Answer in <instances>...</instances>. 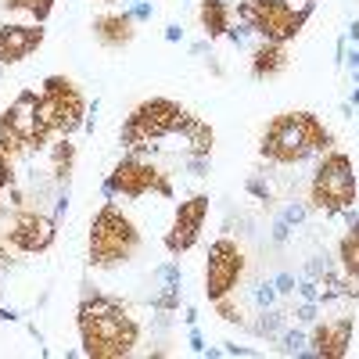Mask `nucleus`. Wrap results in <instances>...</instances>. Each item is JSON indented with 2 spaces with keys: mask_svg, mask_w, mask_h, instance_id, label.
I'll return each instance as SVG.
<instances>
[{
  "mask_svg": "<svg viewBox=\"0 0 359 359\" xmlns=\"http://www.w3.org/2000/svg\"><path fill=\"white\" fill-rule=\"evenodd\" d=\"M79 341L90 359H123L140 345V320L137 313L115 294H83L79 302Z\"/></svg>",
  "mask_w": 359,
  "mask_h": 359,
  "instance_id": "1",
  "label": "nucleus"
},
{
  "mask_svg": "<svg viewBox=\"0 0 359 359\" xmlns=\"http://www.w3.org/2000/svg\"><path fill=\"white\" fill-rule=\"evenodd\" d=\"M334 147L331 130L323 126V118L313 111H284L277 118H269L262 140H259V155L273 165H302L309 158H320Z\"/></svg>",
  "mask_w": 359,
  "mask_h": 359,
  "instance_id": "2",
  "label": "nucleus"
},
{
  "mask_svg": "<svg viewBox=\"0 0 359 359\" xmlns=\"http://www.w3.org/2000/svg\"><path fill=\"white\" fill-rule=\"evenodd\" d=\"M140 248H144V237L137 223L115 201H104L94 223H90V248H86L90 269H123L140 255Z\"/></svg>",
  "mask_w": 359,
  "mask_h": 359,
  "instance_id": "3",
  "label": "nucleus"
},
{
  "mask_svg": "<svg viewBox=\"0 0 359 359\" xmlns=\"http://www.w3.org/2000/svg\"><path fill=\"white\" fill-rule=\"evenodd\" d=\"M184 115H187V108H180L172 97H147L126 115L123 130H118V140H123L130 155H147L162 140L180 137Z\"/></svg>",
  "mask_w": 359,
  "mask_h": 359,
  "instance_id": "4",
  "label": "nucleus"
},
{
  "mask_svg": "<svg viewBox=\"0 0 359 359\" xmlns=\"http://www.w3.org/2000/svg\"><path fill=\"white\" fill-rule=\"evenodd\" d=\"M50 133L40 123V90H22L0 115V151L15 162H29L47 151Z\"/></svg>",
  "mask_w": 359,
  "mask_h": 359,
  "instance_id": "5",
  "label": "nucleus"
},
{
  "mask_svg": "<svg viewBox=\"0 0 359 359\" xmlns=\"http://www.w3.org/2000/svg\"><path fill=\"white\" fill-rule=\"evenodd\" d=\"M355 205V169L345 151H327L316 158L309 191H306V208L320 216H341Z\"/></svg>",
  "mask_w": 359,
  "mask_h": 359,
  "instance_id": "6",
  "label": "nucleus"
},
{
  "mask_svg": "<svg viewBox=\"0 0 359 359\" xmlns=\"http://www.w3.org/2000/svg\"><path fill=\"white\" fill-rule=\"evenodd\" d=\"M313 15V4H291V0H241L237 4V22L248 33L269 40V43H287L306 29Z\"/></svg>",
  "mask_w": 359,
  "mask_h": 359,
  "instance_id": "7",
  "label": "nucleus"
},
{
  "mask_svg": "<svg viewBox=\"0 0 359 359\" xmlns=\"http://www.w3.org/2000/svg\"><path fill=\"white\" fill-rule=\"evenodd\" d=\"M86 97L83 90L65 79V76H47L40 86V123L50 133V140L57 137H76L86 126Z\"/></svg>",
  "mask_w": 359,
  "mask_h": 359,
  "instance_id": "8",
  "label": "nucleus"
},
{
  "mask_svg": "<svg viewBox=\"0 0 359 359\" xmlns=\"http://www.w3.org/2000/svg\"><path fill=\"white\" fill-rule=\"evenodd\" d=\"M104 194L108 198H144V194H162L172 198V180L169 172L155 162V158H144V155H130L123 162H115V169L104 176Z\"/></svg>",
  "mask_w": 359,
  "mask_h": 359,
  "instance_id": "9",
  "label": "nucleus"
},
{
  "mask_svg": "<svg viewBox=\"0 0 359 359\" xmlns=\"http://www.w3.org/2000/svg\"><path fill=\"white\" fill-rule=\"evenodd\" d=\"M0 237L22 255H43L54 237H57V212H43V208H11L0 219Z\"/></svg>",
  "mask_w": 359,
  "mask_h": 359,
  "instance_id": "10",
  "label": "nucleus"
},
{
  "mask_svg": "<svg viewBox=\"0 0 359 359\" xmlns=\"http://www.w3.org/2000/svg\"><path fill=\"white\" fill-rule=\"evenodd\" d=\"M245 252L237 241H230V237H219V241H212V248H208V262H205V298L208 302H216V298L223 294H233L237 287H241L245 280Z\"/></svg>",
  "mask_w": 359,
  "mask_h": 359,
  "instance_id": "11",
  "label": "nucleus"
},
{
  "mask_svg": "<svg viewBox=\"0 0 359 359\" xmlns=\"http://www.w3.org/2000/svg\"><path fill=\"white\" fill-rule=\"evenodd\" d=\"M208 219V194H194L187 201H180L176 208V216L165 230V252L169 255H184L198 245V237H201V226Z\"/></svg>",
  "mask_w": 359,
  "mask_h": 359,
  "instance_id": "12",
  "label": "nucleus"
},
{
  "mask_svg": "<svg viewBox=\"0 0 359 359\" xmlns=\"http://www.w3.org/2000/svg\"><path fill=\"white\" fill-rule=\"evenodd\" d=\"M352 313H338L331 320H320L313 327V334H309V345H313V355L320 359H341L352 345Z\"/></svg>",
  "mask_w": 359,
  "mask_h": 359,
  "instance_id": "13",
  "label": "nucleus"
},
{
  "mask_svg": "<svg viewBox=\"0 0 359 359\" xmlns=\"http://www.w3.org/2000/svg\"><path fill=\"white\" fill-rule=\"evenodd\" d=\"M43 43V25L25 22V25H0V65H18L33 57Z\"/></svg>",
  "mask_w": 359,
  "mask_h": 359,
  "instance_id": "14",
  "label": "nucleus"
},
{
  "mask_svg": "<svg viewBox=\"0 0 359 359\" xmlns=\"http://www.w3.org/2000/svg\"><path fill=\"white\" fill-rule=\"evenodd\" d=\"M90 29H94V40L104 50H123L137 40V15L133 11H108V15H97Z\"/></svg>",
  "mask_w": 359,
  "mask_h": 359,
  "instance_id": "15",
  "label": "nucleus"
},
{
  "mask_svg": "<svg viewBox=\"0 0 359 359\" xmlns=\"http://www.w3.org/2000/svg\"><path fill=\"white\" fill-rule=\"evenodd\" d=\"M47 180L54 191H65L69 180H72V169H76V140L72 137H57L47 144Z\"/></svg>",
  "mask_w": 359,
  "mask_h": 359,
  "instance_id": "16",
  "label": "nucleus"
},
{
  "mask_svg": "<svg viewBox=\"0 0 359 359\" xmlns=\"http://www.w3.org/2000/svg\"><path fill=\"white\" fill-rule=\"evenodd\" d=\"M338 266H341V284L348 294H359V219L348 223V230L338 241Z\"/></svg>",
  "mask_w": 359,
  "mask_h": 359,
  "instance_id": "17",
  "label": "nucleus"
},
{
  "mask_svg": "<svg viewBox=\"0 0 359 359\" xmlns=\"http://www.w3.org/2000/svg\"><path fill=\"white\" fill-rule=\"evenodd\" d=\"M287 65H291L287 43H269V40H262V43L252 50V79H277Z\"/></svg>",
  "mask_w": 359,
  "mask_h": 359,
  "instance_id": "18",
  "label": "nucleus"
},
{
  "mask_svg": "<svg viewBox=\"0 0 359 359\" xmlns=\"http://www.w3.org/2000/svg\"><path fill=\"white\" fill-rule=\"evenodd\" d=\"M198 15H201V29L208 40H219V36H230V18H233V8L226 0H198Z\"/></svg>",
  "mask_w": 359,
  "mask_h": 359,
  "instance_id": "19",
  "label": "nucleus"
},
{
  "mask_svg": "<svg viewBox=\"0 0 359 359\" xmlns=\"http://www.w3.org/2000/svg\"><path fill=\"white\" fill-rule=\"evenodd\" d=\"M0 4H4V11H22V15H29V18L40 22V25L54 11V0H0Z\"/></svg>",
  "mask_w": 359,
  "mask_h": 359,
  "instance_id": "20",
  "label": "nucleus"
},
{
  "mask_svg": "<svg viewBox=\"0 0 359 359\" xmlns=\"http://www.w3.org/2000/svg\"><path fill=\"white\" fill-rule=\"evenodd\" d=\"M212 309L219 313V320H223V323L248 327V313H245V306H241V302H237V291H233V294H223V298H216V302H212Z\"/></svg>",
  "mask_w": 359,
  "mask_h": 359,
  "instance_id": "21",
  "label": "nucleus"
},
{
  "mask_svg": "<svg viewBox=\"0 0 359 359\" xmlns=\"http://www.w3.org/2000/svg\"><path fill=\"white\" fill-rule=\"evenodd\" d=\"M18 184V172H15V158L0 151V194H8Z\"/></svg>",
  "mask_w": 359,
  "mask_h": 359,
  "instance_id": "22",
  "label": "nucleus"
},
{
  "mask_svg": "<svg viewBox=\"0 0 359 359\" xmlns=\"http://www.w3.org/2000/svg\"><path fill=\"white\" fill-rule=\"evenodd\" d=\"M8 269H15V248L0 237V273H8Z\"/></svg>",
  "mask_w": 359,
  "mask_h": 359,
  "instance_id": "23",
  "label": "nucleus"
},
{
  "mask_svg": "<svg viewBox=\"0 0 359 359\" xmlns=\"http://www.w3.org/2000/svg\"><path fill=\"white\" fill-rule=\"evenodd\" d=\"M101 4H118V0H101Z\"/></svg>",
  "mask_w": 359,
  "mask_h": 359,
  "instance_id": "24",
  "label": "nucleus"
},
{
  "mask_svg": "<svg viewBox=\"0 0 359 359\" xmlns=\"http://www.w3.org/2000/svg\"><path fill=\"white\" fill-rule=\"evenodd\" d=\"M302 4H316V0H302Z\"/></svg>",
  "mask_w": 359,
  "mask_h": 359,
  "instance_id": "25",
  "label": "nucleus"
}]
</instances>
